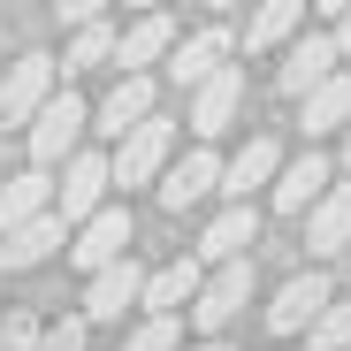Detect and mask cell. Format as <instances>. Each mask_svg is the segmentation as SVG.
I'll return each instance as SVG.
<instances>
[{"instance_id": "8992f818", "label": "cell", "mask_w": 351, "mask_h": 351, "mask_svg": "<svg viewBox=\"0 0 351 351\" xmlns=\"http://www.w3.org/2000/svg\"><path fill=\"white\" fill-rule=\"evenodd\" d=\"M130 206H99L92 221H77V245H69V260L84 267V275H99V267H114V260H130Z\"/></svg>"}, {"instance_id": "e575fe53", "label": "cell", "mask_w": 351, "mask_h": 351, "mask_svg": "<svg viewBox=\"0 0 351 351\" xmlns=\"http://www.w3.org/2000/svg\"><path fill=\"white\" fill-rule=\"evenodd\" d=\"M0 62H8V38H0Z\"/></svg>"}, {"instance_id": "4dcf8cb0", "label": "cell", "mask_w": 351, "mask_h": 351, "mask_svg": "<svg viewBox=\"0 0 351 351\" xmlns=\"http://www.w3.org/2000/svg\"><path fill=\"white\" fill-rule=\"evenodd\" d=\"M130 8H138V16H153V8H168V0H130Z\"/></svg>"}, {"instance_id": "ffe728a7", "label": "cell", "mask_w": 351, "mask_h": 351, "mask_svg": "<svg viewBox=\"0 0 351 351\" xmlns=\"http://www.w3.org/2000/svg\"><path fill=\"white\" fill-rule=\"evenodd\" d=\"M199 260H176V267H160V275H145V290H138V306L145 313H184L191 298H199Z\"/></svg>"}, {"instance_id": "d590c367", "label": "cell", "mask_w": 351, "mask_h": 351, "mask_svg": "<svg viewBox=\"0 0 351 351\" xmlns=\"http://www.w3.org/2000/svg\"><path fill=\"white\" fill-rule=\"evenodd\" d=\"M343 160H351V138H343Z\"/></svg>"}, {"instance_id": "3957f363", "label": "cell", "mask_w": 351, "mask_h": 351, "mask_svg": "<svg viewBox=\"0 0 351 351\" xmlns=\"http://www.w3.org/2000/svg\"><path fill=\"white\" fill-rule=\"evenodd\" d=\"M62 92V69H53V53H16L8 69H0V123H31V114Z\"/></svg>"}, {"instance_id": "44dd1931", "label": "cell", "mask_w": 351, "mask_h": 351, "mask_svg": "<svg viewBox=\"0 0 351 351\" xmlns=\"http://www.w3.org/2000/svg\"><path fill=\"white\" fill-rule=\"evenodd\" d=\"M145 114H153V77H123V84L99 99V123H92V130L123 138V130H138V123H145Z\"/></svg>"}, {"instance_id": "30bf717a", "label": "cell", "mask_w": 351, "mask_h": 351, "mask_svg": "<svg viewBox=\"0 0 351 351\" xmlns=\"http://www.w3.org/2000/svg\"><path fill=\"white\" fill-rule=\"evenodd\" d=\"M138 290H145V267H138V260L99 267V275L84 282V321H123V313L138 306Z\"/></svg>"}, {"instance_id": "d4e9b609", "label": "cell", "mask_w": 351, "mask_h": 351, "mask_svg": "<svg viewBox=\"0 0 351 351\" xmlns=\"http://www.w3.org/2000/svg\"><path fill=\"white\" fill-rule=\"evenodd\" d=\"M306 336H313V351H351V298H328Z\"/></svg>"}, {"instance_id": "52a82bcc", "label": "cell", "mask_w": 351, "mask_h": 351, "mask_svg": "<svg viewBox=\"0 0 351 351\" xmlns=\"http://www.w3.org/2000/svg\"><path fill=\"white\" fill-rule=\"evenodd\" d=\"M328 298H336V290H328V275H321V267L290 275V282L275 290V306H267V328H275V336H306V328H313V313H321Z\"/></svg>"}, {"instance_id": "2e32d148", "label": "cell", "mask_w": 351, "mask_h": 351, "mask_svg": "<svg viewBox=\"0 0 351 351\" xmlns=\"http://www.w3.org/2000/svg\"><path fill=\"white\" fill-rule=\"evenodd\" d=\"M53 245H69V229L53 221V214H38V221H23V229H0V275H23V267H38Z\"/></svg>"}, {"instance_id": "f1b7e54d", "label": "cell", "mask_w": 351, "mask_h": 351, "mask_svg": "<svg viewBox=\"0 0 351 351\" xmlns=\"http://www.w3.org/2000/svg\"><path fill=\"white\" fill-rule=\"evenodd\" d=\"M53 8H62V23H99L107 0H53Z\"/></svg>"}, {"instance_id": "277c9868", "label": "cell", "mask_w": 351, "mask_h": 351, "mask_svg": "<svg viewBox=\"0 0 351 351\" xmlns=\"http://www.w3.org/2000/svg\"><path fill=\"white\" fill-rule=\"evenodd\" d=\"M252 306V260H221L214 275H199V298H191V321L206 336H221L229 321H237Z\"/></svg>"}, {"instance_id": "1f68e13d", "label": "cell", "mask_w": 351, "mask_h": 351, "mask_svg": "<svg viewBox=\"0 0 351 351\" xmlns=\"http://www.w3.org/2000/svg\"><path fill=\"white\" fill-rule=\"evenodd\" d=\"M313 8H328V16H343V8H351V0H313Z\"/></svg>"}, {"instance_id": "4fadbf2b", "label": "cell", "mask_w": 351, "mask_h": 351, "mask_svg": "<svg viewBox=\"0 0 351 351\" xmlns=\"http://www.w3.org/2000/svg\"><path fill=\"white\" fill-rule=\"evenodd\" d=\"M321 77H336V46H328V38H313V31H306V38H290V46H282V69H275V84H282L290 99H306Z\"/></svg>"}, {"instance_id": "ac0fdd59", "label": "cell", "mask_w": 351, "mask_h": 351, "mask_svg": "<svg viewBox=\"0 0 351 351\" xmlns=\"http://www.w3.org/2000/svg\"><path fill=\"white\" fill-rule=\"evenodd\" d=\"M38 214H53V176H46V168L8 176V184H0V229H23V221H38Z\"/></svg>"}, {"instance_id": "8fae6325", "label": "cell", "mask_w": 351, "mask_h": 351, "mask_svg": "<svg viewBox=\"0 0 351 351\" xmlns=\"http://www.w3.org/2000/svg\"><path fill=\"white\" fill-rule=\"evenodd\" d=\"M168 46H176V23H168V8H153L114 38V62H123V77H145L153 62H168Z\"/></svg>"}, {"instance_id": "484cf974", "label": "cell", "mask_w": 351, "mask_h": 351, "mask_svg": "<svg viewBox=\"0 0 351 351\" xmlns=\"http://www.w3.org/2000/svg\"><path fill=\"white\" fill-rule=\"evenodd\" d=\"M184 343V328H176V313H145L138 328H130V343L123 351H176Z\"/></svg>"}, {"instance_id": "7402d4cb", "label": "cell", "mask_w": 351, "mask_h": 351, "mask_svg": "<svg viewBox=\"0 0 351 351\" xmlns=\"http://www.w3.org/2000/svg\"><path fill=\"white\" fill-rule=\"evenodd\" d=\"M275 168H282V153H275V138H252V145H245L237 160L221 168V184H214V191H229V199L245 206V191H260V184H275Z\"/></svg>"}, {"instance_id": "7c38bea8", "label": "cell", "mask_w": 351, "mask_h": 351, "mask_svg": "<svg viewBox=\"0 0 351 351\" xmlns=\"http://www.w3.org/2000/svg\"><path fill=\"white\" fill-rule=\"evenodd\" d=\"M306 245H313V260H328V252L351 245V184H328L306 206Z\"/></svg>"}, {"instance_id": "f546056e", "label": "cell", "mask_w": 351, "mask_h": 351, "mask_svg": "<svg viewBox=\"0 0 351 351\" xmlns=\"http://www.w3.org/2000/svg\"><path fill=\"white\" fill-rule=\"evenodd\" d=\"M328 46H336V62L351 53V8H343V23H336V38H328Z\"/></svg>"}, {"instance_id": "9c48e42d", "label": "cell", "mask_w": 351, "mask_h": 351, "mask_svg": "<svg viewBox=\"0 0 351 351\" xmlns=\"http://www.w3.org/2000/svg\"><path fill=\"white\" fill-rule=\"evenodd\" d=\"M214 184H221V160H214L206 145H199V153H184V160H168V168L153 176V191H160V206H168V214L199 206V199H206Z\"/></svg>"}, {"instance_id": "7a4b0ae2", "label": "cell", "mask_w": 351, "mask_h": 351, "mask_svg": "<svg viewBox=\"0 0 351 351\" xmlns=\"http://www.w3.org/2000/svg\"><path fill=\"white\" fill-rule=\"evenodd\" d=\"M168 153H176V123H160V114H145L138 130H123L114 138V160H107V184H153V176L168 168Z\"/></svg>"}, {"instance_id": "cb8c5ba5", "label": "cell", "mask_w": 351, "mask_h": 351, "mask_svg": "<svg viewBox=\"0 0 351 351\" xmlns=\"http://www.w3.org/2000/svg\"><path fill=\"white\" fill-rule=\"evenodd\" d=\"M99 62H114V31H107V16H99V23H77L69 53H62L53 69H62V77H77V69H99Z\"/></svg>"}, {"instance_id": "e0dca14e", "label": "cell", "mask_w": 351, "mask_h": 351, "mask_svg": "<svg viewBox=\"0 0 351 351\" xmlns=\"http://www.w3.org/2000/svg\"><path fill=\"white\" fill-rule=\"evenodd\" d=\"M321 191H328V153H298L275 168V214H306Z\"/></svg>"}, {"instance_id": "83f0119b", "label": "cell", "mask_w": 351, "mask_h": 351, "mask_svg": "<svg viewBox=\"0 0 351 351\" xmlns=\"http://www.w3.org/2000/svg\"><path fill=\"white\" fill-rule=\"evenodd\" d=\"M38 343V313H8L0 321V351H31Z\"/></svg>"}, {"instance_id": "6da1fadb", "label": "cell", "mask_w": 351, "mask_h": 351, "mask_svg": "<svg viewBox=\"0 0 351 351\" xmlns=\"http://www.w3.org/2000/svg\"><path fill=\"white\" fill-rule=\"evenodd\" d=\"M84 123H92V107L77 99V92H53L38 114H31V168H62L69 153H77V138H84Z\"/></svg>"}, {"instance_id": "836d02e7", "label": "cell", "mask_w": 351, "mask_h": 351, "mask_svg": "<svg viewBox=\"0 0 351 351\" xmlns=\"http://www.w3.org/2000/svg\"><path fill=\"white\" fill-rule=\"evenodd\" d=\"M206 8H221V16H229V8H237V0H206Z\"/></svg>"}, {"instance_id": "5bb4252c", "label": "cell", "mask_w": 351, "mask_h": 351, "mask_svg": "<svg viewBox=\"0 0 351 351\" xmlns=\"http://www.w3.org/2000/svg\"><path fill=\"white\" fill-rule=\"evenodd\" d=\"M252 237H260V214L252 206H221L214 221H206V237H199V267L214 260H252Z\"/></svg>"}, {"instance_id": "ba28073f", "label": "cell", "mask_w": 351, "mask_h": 351, "mask_svg": "<svg viewBox=\"0 0 351 351\" xmlns=\"http://www.w3.org/2000/svg\"><path fill=\"white\" fill-rule=\"evenodd\" d=\"M237 107H245V69H214L206 84H191V130L199 138H221L229 123H237Z\"/></svg>"}, {"instance_id": "d6986e66", "label": "cell", "mask_w": 351, "mask_h": 351, "mask_svg": "<svg viewBox=\"0 0 351 351\" xmlns=\"http://www.w3.org/2000/svg\"><path fill=\"white\" fill-rule=\"evenodd\" d=\"M298 23H306V0H260L252 23H245V53H275V46H290V38H298Z\"/></svg>"}, {"instance_id": "5b68a950", "label": "cell", "mask_w": 351, "mask_h": 351, "mask_svg": "<svg viewBox=\"0 0 351 351\" xmlns=\"http://www.w3.org/2000/svg\"><path fill=\"white\" fill-rule=\"evenodd\" d=\"M107 206V153H69L62 160V184H53V221H92Z\"/></svg>"}, {"instance_id": "603a6c76", "label": "cell", "mask_w": 351, "mask_h": 351, "mask_svg": "<svg viewBox=\"0 0 351 351\" xmlns=\"http://www.w3.org/2000/svg\"><path fill=\"white\" fill-rule=\"evenodd\" d=\"M343 123H351V69H336V77H321L306 92V138H328Z\"/></svg>"}, {"instance_id": "d6a6232c", "label": "cell", "mask_w": 351, "mask_h": 351, "mask_svg": "<svg viewBox=\"0 0 351 351\" xmlns=\"http://www.w3.org/2000/svg\"><path fill=\"white\" fill-rule=\"evenodd\" d=\"M199 351H229V343H221V336H206V343H199Z\"/></svg>"}, {"instance_id": "4316f807", "label": "cell", "mask_w": 351, "mask_h": 351, "mask_svg": "<svg viewBox=\"0 0 351 351\" xmlns=\"http://www.w3.org/2000/svg\"><path fill=\"white\" fill-rule=\"evenodd\" d=\"M31 351H84V313H69V321L38 328V343H31Z\"/></svg>"}, {"instance_id": "9a60e30c", "label": "cell", "mask_w": 351, "mask_h": 351, "mask_svg": "<svg viewBox=\"0 0 351 351\" xmlns=\"http://www.w3.org/2000/svg\"><path fill=\"white\" fill-rule=\"evenodd\" d=\"M221 62H229V31H221V23H206V31H191L184 46H168V77L184 84V92H191V84H206V77H214Z\"/></svg>"}]
</instances>
